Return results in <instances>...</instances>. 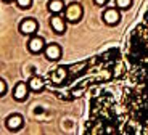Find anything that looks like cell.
I'll return each mask as SVG.
<instances>
[{"label":"cell","instance_id":"15","mask_svg":"<svg viewBox=\"0 0 148 135\" xmlns=\"http://www.w3.org/2000/svg\"><path fill=\"white\" fill-rule=\"evenodd\" d=\"M93 2H95L97 5H100V7H101V5H105V3H106L108 0H93Z\"/></svg>","mask_w":148,"mask_h":135},{"label":"cell","instance_id":"5","mask_svg":"<svg viewBox=\"0 0 148 135\" xmlns=\"http://www.w3.org/2000/svg\"><path fill=\"white\" fill-rule=\"evenodd\" d=\"M27 92H29V84H26V82H18V84L15 85V90H13V97H15V100H24L27 97Z\"/></svg>","mask_w":148,"mask_h":135},{"label":"cell","instance_id":"8","mask_svg":"<svg viewBox=\"0 0 148 135\" xmlns=\"http://www.w3.org/2000/svg\"><path fill=\"white\" fill-rule=\"evenodd\" d=\"M21 125H23V117H21V114H11V116L7 119V127L11 129V130H18Z\"/></svg>","mask_w":148,"mask_h":135},{"label":"cell","instance_id":"3","mask_svg":"<svg viewBox=\"0 0 148 135\" xmlns=\"http://www.w3.org/2000/svg\"><path fill=\"white\" fill-rule=\"evenodd\" d=\"M119 19H121V13H119L116 8H108V10H105L103 21L106 23V24H118Z\"/></svg>","mask_w":148,"mask_h":135},{"label":"cell","instance_id":"6","mask_svg":"<svg viewBox=\"0 0 148 135\" xmlns=\"http://www.w3.org/2000/svg\"><path fill=\"white\" fill-rule=\"evenodd\" d=\"M50 26L53 27V31L58 34H63L64 29H66V24H64V19L61 18V16L58 15H53L52 18H50Z\"/></svg>","mask_w":148,"mask_h":135},{"label":"cell","instance_id":"2","mask_svg":"<svg viewBox=\"0 0 148 135\" xmlns=\"http://www.w3.org/2000/svg\"><path fill=\"white\" fill-rule=\"evenodd\" d=\"M37 27H39V24H37V21L32 18H26L24 21H21V24H19V31H21L23 34H26V36L34 34L37 31Z\"/></svg>","mask_w":148,"mask_h":135},{"label":"cell","instance_id":"11","mask_svg":"<svg viewBox=\"0 0 148 135\" xmlns=\"http://www.w3.org/2000/svg\"><path fill=\"white\" fill-rule=\"evenodd\" d=\"M132 5V0H116V7L118 8H129Z\"/></svg>","mask_w":148,"mask_h":135},{"label":"cell","instance_id":"16","mask_svg":"<svg viewBox=\"0 0 148 135\" xmlns=\"http://www.w3.org/2000/svg\"><path fill=\"white\" fill-rule=\"evenodd\" d=\"M3 2H10V0H3Z\"/></svg>","mask_w":148,"mask_h":135},{"label":"cell","instance_id":"1","mask_svg":"<svg viewBox=\"0 0 148 135\" xmlns=\"http://www.w3.org/2000/svg\"><path fill=\"white\" fill-rule=\"evenodd\" d=\"M84 15V8L81 7L79 3H69L66 8H64V19L69 23H77L79 19L82 18Z\"/></svg>","mask_w":148,"mask_h":135},{"label":"cell","instance_id":"14","mask_svg":"<svg viewBox=\"0 0 148 135\" xmlns=\"http://www.w3.org/2000/svg\"><path fill=\"white\" fill-rule=\"evenodd\" d=\"M5 93H7V84H5L3 79H0V95L3 97Z\"/></svg>","mask_w":148,"mask_h":135},{"label":"cell","instance_id":"4","mask_svg":"<svg viewBox=\"0 0 148 135\" xmlns=\"http://www.w3.org/2000/svg\"><path fill=\"white\" fill-rule=\"evenodd\" d=\"M45 56L52 61H56V60L61 58V47L56 44H50L45 47Z\"/></svg>","mask_w":148,"mask_h":135},{"label":"cell","instance_id":"9","mask_svg":"<svg viewBox=\"0 0 148 135\" xmlns=\"http://www.w3.org/2000/svg\"><path fill=\"white\" fill-rule=\"evenodd\" d=\"M48 10L52 11L53 15H58V13L64 11L63 0H50V2H48Z\"/></svg>","mask_w":148,"mask_h":135},{"label":"cell","instance_id":"13","mask_svg":"<svg viewBox=\"0 0 148 135\" xmlns=\"http://www.w3.org/2000/svg\"><path fill=\"white\" fill-rule=\"evenodd\" d=\"M66 76V69L64 68H58V79H55V82H61Z\"/></svg>","mask_w":148,"mask_h":135},{"label":"cell","instance_id":"10","mask_svg":"<svg viewBox=\"0 0 148 135\" xmlns=\"http://www.w3.org/2000/svg\"><path fill=\"white\" fill-rule=\"evenodd\" d=\"M27 84H29V87L32 92H40L42 88H44V79H42V77H37V76L31 77Z\"/></svg>","mask_w":148,"mask_h":135},{"label":"cell","instance_id":"7","mask_svg":"<svg viewBox=\"0 0 148 135\" xmlns=\"http://www.w3.org/2000/svg\"><path fill=\"white\" fill-rule=\"evenodd\" d=\"M44 45H45V40L42 39V37H34V39L29 40L27 48H29L32 53H39V51L44 50Z\"/></svg>","mask_w":148,"mask_h":135},{"label":"cell","instance_id":"12","mask_svg":"<svg viewBox=\"0 0 148 135\" xmlns=\"http://www.w3.org/2000/svg\"><path fill=\"white\" fill-rule=\"evenodd\" d=\"M16 3H18L21 8H27V7L32 5V0H16Z\"/></svg>","mask_w":148,"mask_h":135}]
</instances>
